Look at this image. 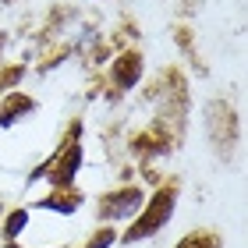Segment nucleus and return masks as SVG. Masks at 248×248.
<instances>
[{"label":"nucleus","mask_w":248,"mask_h":248,"mask_svg":"<svg viewBox=\"0 0 248 248\" xmlns=\"http://www.w3.org/2000/svg\"><path fill=\"white\" fill-rule=\"evenodd\" d=\"M174 206H177V181L160 185V188L153 191V199L142 206V213L135 217V223L124 231V241L135 245V241H142V238H153L156 231H163L167 223H170V217H174Z\"/></svg>","instance_id":"obj_1"},{"label":"nucleus","mask_w":248,"mask_h":248,"mask_svg":"<svg viewBox=\"0 0 248 248\" xmlns=\"http://www.w3.org/2000/svg\"><path fill=\"white\" fill-rule=\"evenodd\" d=\"M82 167V124H71L61 142L57 156L43 167V177L53 185V188H71L75 185V174Z\"/></svg>","instance_id":"obj_2"},{"label":"nucleus","mask_w":248,"mask_h":248,"mask_svg":"<svg viewBox=\"0 0 248 248\" xmlns=\"http://www.w3.org/2000/svg\"><path fill=\"white\" fill-rule=\"evenodd\" d=\"M206 131H209V142L217 145V153L231 156L234 145H238V114H234V107L223 103V99H213L206 107Z\"/></svg>","instance_id":"obj_3"},{"label":"nucleus","mask_w":248,"mask_h":248,"mask_svg":"<svg viewBox=\"0 0 248 248\" xmlns=\"http://www.w3.org/2000/svg\"><path fill=\"white\" fill-rule=\"evenodd\" d=\"M142 202H145L142 188H139V185H128V188L107 191V195L99 199L96 213H99V220H124V217H135Z\"/></svg>","instance_id":"obj_4"},{"label":"nucleus","mask_w":248,"mask_h":248,"mask_svg":"<svg viewBox=\"0 0 248 248\" xmlns=\"http://www.w3.org/2000/svg\"><path fill=\"white\" fill-rule=\"evenodd\" d=\"M170 142H174L170 128L163 121H156L153 128H145L131 139V153L135 156H160V153H170Z\"/></svg>","instance_id":"obj_5"},{"label":"nucleus","mask_w":248,"mask_h":248,"mask_svg":"<svg viewBox=\"0 0 248 248\" xmlns=\"http://www.w3.org/2000/svg\"><path fill=\"white\" fill-rule=\"evenodd\" d=\"M139 75H142V53L139 50H124L121 57L110 64V82L117 85V93L135 89L139 85Z\"/></svg>","instance_id":"obj_6"},{"label":"nucleus","mask_w":248,"mask_h":248,"mask_svg":"<svg viewBox=\"0 0 248 248\" xmlns=\"http://www.w3.org/2000/svg\"><path fill=\"white\" fill-rule=\"evenodd\" d=\"M36 110V99L25 96V93H7L0 99V128H11V124H18L25 114Z\"/></svg>","instance_id":"obj_7"},{"label":"nucleus","mask_w":248,"mask_h":248,"mask_svg":"<svg viewBox=\"0 0 248 248\" xmlns=\"http://www.w3.org/2000/svg\"><path fill=\"white\" fill-rule=\"evenodd\" d=\"M78 202H82V191H75V188H53L39 206L43 209H57V213H75Z\"/></svg>","instance_id":"obj_8"},{"label":"nucleus","mask_w":248,"mask_h":248,"mask_svg":"<svg viewBox=\"0 0 248 248\" xmlns=\"http://www.w3.org/2000/svg\"><path fill=\"white\" fill-rule=\"evenodd\" d=\"M174 248H223V238H220L217 231H191Z\"/></svg>","instance_id":"obj_9"},{"label":"nucleus","mask_w":248,"mask_h":248,"mask_svg":"<svg viewBox=\"0 0 248 248\" xmlns=\"http://www.w3.org/2000/svg\"><path fill=\"white\" fill-rule=\"evenodd\" d=\"M25 223H29V213H25V209H15V213H11V217L4 220V238H7V241H15L18 234L25 231Z\"/></svg>","instance_id":"obj_10"},{"label":"nucleus","mask_w":248,"mask_h":248,"mask_svg":"<svg viewBox=\"0 0 248 248\" xmlns=\"http://www.w3.org/2000/svg\"><path fill=\"white\" fill-rule=\"evenodd\" d=\"M21 75H25V64H11V67H0V93H11L18 82H21Z\"/></svg>","instance_id":"obj_11"},{"label":"nucleus","mask_w":248,"mask_h":248,"mask_svg":"<svg viewBox=\"0 0 248 248\" xmlns=\"http://www.w3.org/2000/svg\"><path fill=\"white\" fill-rule=\"evenodd\" d=\"M114 241H117V234H114V231H110V227H99V231H96V238L89 241L85 248H110Z\"/></svg>","instance_id":"obj_12"},{"label":"nucleus","mask_w":248,"mask_h":248,"mask_svg":"<svg viewBox=\"0 0 248 248\" xmlns=\"http://www.w3.org/2000/svg\"><path fill=\"white\" fill-rule=\"evenodd\" d=\"M4 46H7V36H4V32H0V53H4Z\"/></svg>","instance_id":"obj_13"}]
</instances>
